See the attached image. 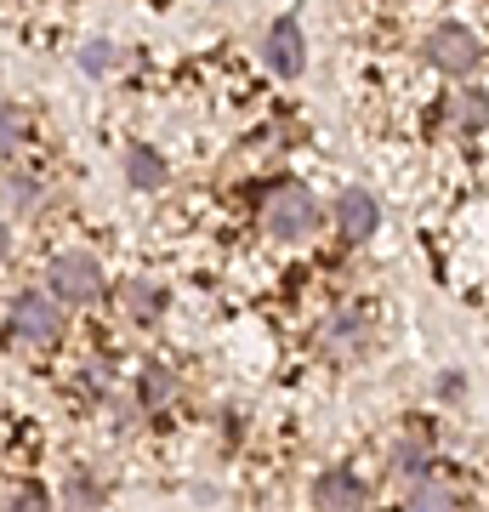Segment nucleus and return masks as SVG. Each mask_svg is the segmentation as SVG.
Segmentation results:
<instances>
[{
  "label": "nucleus",
  "instance_id": "nucleus-20",
  "mask_svg": "<svg viewBox=\"0 0 489 512\" xmlns=\"http://www.w3.org/2000/svg\"><path fill=\"white\" fill-rule=\"evenodd\" d=\"M6 256H12V222L0 217V262H6Z\"/></svg>",
  "mask_w": 489,
  "mask_h": 512
},
{
  "label": "nucleus",
  "instance_id": "nucleus-9",
  "mask_svg": "<svg viewBox=\"0 0 489 512\" xmlns=\"http://www.w3.org/2000/svg\"><path fill=\"white\" fill-rule=\"evenodd\" d=\"M120 171H126V183L137 188V194H160V188L171 183L165 154H160V148H148V143H131L126 154H120Z\"/></svg>",
  "mask_w": 489,
  "mask_h": 512
},
{
  "label": "nucleus",
  "instance_id": "nucleus-1",
  "mask_svg": "<svg viewBox=\"0 0 489 512\" xmlns=\"http://www.w3.org/2000/svg\"><path fill=\"white\" fill-rule=\"evenodd\" d=\"M6 330H12V342H23V348H57L63 342V302L46 285H23L6 302Z\"/></svg>",
  "mask_w": 489,
  "mask_h": 512
},
{
  "label": "nucleus",
  "instance_id": "nucleus-18",
  "mask_svg": "<svg viewBox=\"0 0 489 512\" xmlns=\"http://www.w3.org/2000/svg\"><path fill=\"white\" fill-rule=\"evenodd\" d=\"M18 143H23V114L12 109L6 97H0V160H6V154H12Z\"/></svg>",
  "mask_w": 489,
  "mask_h": 512
},
{
  "label": "nucleus",
  "instance_id": "nucleus-8",
  "mask_svg": "<svg viewBox=\"0 0 489 512\" xmlns=\"http://www.w3.org/2000/svg\"><path fill=\"white\" fill-rule=\"evenodd\" d=\"M114 296H120V308H126L131 325H154V319H160V313L171 308V291H165V285H160L154 274H131Z\"/></svg>",
  "mask_w": 489,
  "mask_h": 512
},
{
  "label": "nucleus",
  "instance_id": "nucleus-3",
  "mask_svg": "<svg viewBox=\"0 0 489 512\" xmlns=\"http://www.w3.org/2000/svg\"><path fill=\"white\" fill-rule=\"evenodd\" d=\"M46 291L63 302V308H91L97 296L109 291V279H103V262L91 251H57L46 262Z\"/></svg>",
  "mask_w": 489,
  "mask_h": 512
},
{
  "label": "nucleus",
  "instance_id": "nucleus-4",
  "mask_svg": "<svg viewBox=\"0 0 489 512\" xmlns=\"http://www.w3.org/2000/svg\"><path fill=\"white\" fill-rule=\"evenodd\" d=\"M421 57H427L438 74H450V80H467V74L484 63V46H478V35H472V29H461V23H444V29H433V35H427Z\"/></svg>",
  "mask_w": 489,
  "mask_h": 512
},
{
  "label": "nucleus",
  "instance_id": "nucleus-19",
  "mask_svg": "<svg viewBox=\"0 0 489 512\" xmlns=\"http://www.w3.org/2000/svg\"><path fill=\"white\" fill-rule=\"evenodd\" d=\"M461 393H467V376L461 370H444L438 376V399H461Z\"/></svg>",
  "mask_w": 489,
  "mask_h": 512
},
{
  "label": "nucleus",
  "instance_id": "nucleus-16",
  "mask_svg": "<svg viewBox=\"0 0 489 512\" xmlns=\"http://www.w3.org/2000/svg\"><path fill=\"white\" fill-rule=\"evenodd\" d=\"M63 495H69V501H63L69 512H91L97 501H103V490H97V484H91L86 473H69V484H63Z\"/></svg>",
  "mask_w": 489,
  "mask_h": 512
},
{
  "label": "nucleus",
  "instance_id": "nucleus-7",
  "mask_svg": "<svg viewBox=\"0 0 489 512\" xmlns=\"http://www.w3.org/2000/svg\"><path fill=\"white\" fill-rule=\"evenodd\" d=\"M262 52H268V69H279L285 74V80H296V74L308 69V40H302V23L290 18H273L268 23V46H262Z\"/></svg>",
  "mask_w": 489,
  "mask_h": 512
},
{
  "label": "nucleus",
  "instance_id": "nucleus-11",
  "mask_svg": "<svg viewBox=\"0 0 489 512\" xmlns=\"http://www.w3.org/2000/svg\"><path fill=\"white\" fill-rule=\"evenodd\" d=\"M404 512H455V490L444 478H410V495H404Z\"/></svg>",
  "mask_w": 489,
  "mask_h": 512
},
{
  "label": "nucleus",
  "instance_id": "nucleus-10",
  "mask_svg": "<svg viewBox=\"0 0 489 512\" xmlns=\"http://www.w3.org/2000/svg\"><path fill=\"white\" fill-rule=\"evenodd\" d=\"M444 114H450L455 131H484L489 126V97L478 92V86H455L450 103H444Z\"/></svg>",
  "mask_w": 489,
  "mask_h": 512
},
{
  "label": "nucleus",
  "instance_id": "nucleus-12",
  "mask_svg": "<svg viewBox=\"0 0 489 512\" xmlns=\"http://www.w3.org/2000/svg\"><path fill=\"white\" fill-rule=\"evenodd\" d=\"M393 467H399L404 478L427 473V427H416V433H404V439L393 444Z\"/></svg>",
  "mask_w": 489,
  "mask_h": 512
},
{
  "label": "nucleus",
  "instance_id": "nucleus-5",
  "mask_svg": "<svg viewBox=\"0 0 489 512\" xmlns=\"http://www.w3.org/2000/svg\"><path fill=\"white\" fill-rule=\"evenodd\" d=\"M330 222H336V234L347 239V245H364V239L381 228V205H376V194L370 188H342L336 194V205H330Z\"/></svg>",
  "mask_w": 489,
  "mask_h": 512
},
{
  "label": "nucleus",
  "instance_id": "nucleus-15",
  "mask_svg": "<svg viewBox=\"0 0 489 512\" xmlns=\"http://www.w3.org/2000/svg\"><path fill=\"white\" fill-rule=\"evenodd\" d=\"M35 200H40L35 177H6V183H0V205H6V217H18V211H29Z\"/></svg>",
  "mask_w": 489,
  "mask_h": 512
},
{
  "label": "nucleus",
  "instance_id": "nucleus-17",
  "mask_svg": "<svg viewBox=\"0 0 489 512\" xmlns=\"http://www.w3.org/2000/svg\"><path fill=\"white\" fill-rule=\"evenodd\" d=\"M114 63H120V52H114L109 40H91V46H80V69H86V74H109Z\"/></svg>",
  "mask_w": 489,
  "mask_h": 512
},
{
  "label": "nucleus",
  "instance_id": "nucleus-14",
  "mask_svg": "<svg viewBox=\"0 0 489 512\" xmlns=\"http://www.w3.org/2000/svg\"><path fill=\"white\" fill-rule=\"evenodd\" d=\"M0 512H57V501L40 484H12L6 501H0Z\"/></svg>",
  "mask_w": 489,
  "mask_h": 512
},
{
  "label": "nucleus",
  "instance_id": "nucleus-6",
  "mask_svg": "<svg viewBox=\"0 0 489 512\" xmlns=\"http://www.w3.org/2000/svg\"><path fill=\"white\" fill-rule=\"evenodd\" d=\"M364 495H370V490H364L359 473H347V467H325V473L313 478L308 501H313V512H359Z\"/></svg>",
  "mask_w": 489,
  "mask_h": 512
},
{
  "label": "nucleus",
  "instance_id": "nucleus-2",
  "mask_svg": "<svg viewBox=\"0 0 489 512\" xmlns=\"http://www.w3.org/2000/svg\"><path fill=\"white\" fill-rule=\"evenodd\" d=\"M319 222H325L319 194H313L308 183H296V177H285V183H273L268 194H262V228H268L273 239H308Z\"/></svg>",
  "mask_w": 489,
  "mask_h": 512
},
{
  "label": "nucleus",
  "instance_id": "nucleus-13",
  "mask_svg": "<svg viewBox=\"0 0 489 512\" xmlns=\"http://www.w3.org/2000/svg\"><path fill=\"white\" fill-rule=\"evenodd\" d=\"M177 393V376L165 365H143V376H137V404H165Z\"/></svg>",
  "mask_w": 489,
  "mask_h": 512
}]
</instances>
